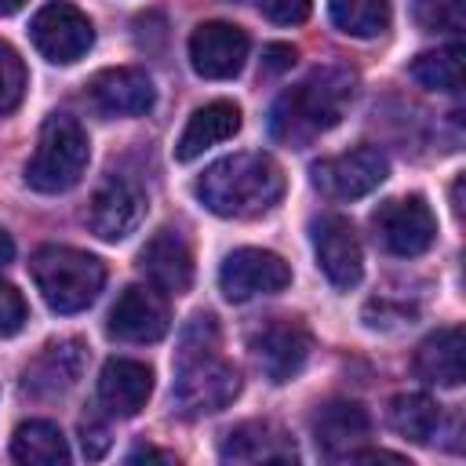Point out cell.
<instances>
[{
	"mask_svg": "<svg viewBox=\"0 0 466 466\" xmlns=\"http://www.w3.org/2000/svg\"><path fill=\"white\" fill-rule=\"evenodd\" d=\"M240 393V371L218 353V324L211 313H197L178 339L171 404L182 419H200L229 408Z\"/></svg>",
	"mask_w": 466,
	"mask_h": 466,
	"instance_id": "obj_1",
	"label": "cell"
},
{
	"mask_svg": "<svg viewBox=\"0 0 466 466\" xmlns=\"http://www.w3.org/2000/svg\"><path fill=\"white\" fill-rule=\"evenodd\" d=\"M357 95V73L346 66H317L302 84L288 87L269 109V135L284 146H306L331 131Z\"/></svg>",
	"mask_w": 466,
	"mask_h": 466,
	"instance_id": "obj_2",
	"label": "cell"
},
{
	"mask_svg": "<svg viewBox=\"0 0 466 466\" xmlns=\"http://www.w3.org/2000/svg\"><path fill=\"white\" fill-rule=\"evenodd\" d=\"M197 197L218 218H255L284 197V171L266 153H233L197 178Z\"/></svg>",
	"mask_w": 466,
	"mask_h": 466,
	"instance_id": "obj_3",
	"label": "cell"
},
{
	"mask_svg": "<svg viewBox=\"0 0 466 466\" xmlns=\"http://www.w3.org/2000/svg\"><path fill=\"white\" fill-rule=\"evenodd\" d=\"M29 273L36 280V291L55 313H80L87 309L102 284H106V266L76 248L66 244H44L29 258Z\"/></svg>",
	"mask_w": 466,
	"mask_h": 466,
	"instance_id": "obj_4",
	"label": "cell"
},
{
	"mask_svg": "<svg viewBox=\"0 0 466 466\" xmlns=\"http://www.w3.org/2000/svg\"><path fill=\"white\" fill-rule=\"evenodd\" d=\"M87 157H91V146L84 127L73 116L55 113L40 127L36 149L25 164V182L36 193H66L84 178Z\"/></svg>",
	"mask_w": 466,
	"mask_h": 466,
	"instance_id": "obj_5",
	"label": "cell"
},
{
	"mask_svg": "<svg viewBox=\"0 0 466 466\" xmlns=\"http://www.w3.org/2000/svg\"><path fill=\"white\" fill-rule=\"evenodd\" d=\"M29 36H33V47L55 66H69V62L84 58L95 44L91 18L80 7H73L69 0L44 4L29 22Z\"/></svg>",
	"mask_w": 466,
	"mask_h": 466,
	"instance_id": "obj_6",
	"label": "cell"
},
{
	"mask_svg": "<svg viewBox=\"0 0 466 466\" xmlns=\"http://www.w3.org/2000/svg\"><path fill=\"white\" fill-rule=\"evenodd\" d=\"M371 229L390 255H404V258L422 255L437 240V218L419 193L382 200L371 215Z\"/></svg>",
	"mask_w": 466,
	"mask_h": 466,
	"instance_id": "obj_7",
	"label": "cell"
},
{
	"mask_svg": "<svg viewBox=\"0 0 466 466\" xmlns=\"http://www.w3.org/2000/svg\"><path fill=\"white\" fill-rule=\"evenodd\" d=\"M248 350H251V360L262 371V379H269L273 386H280V382H291L306 368L309 350H313V335L299 320L277 317V320L262 324L251 335Z\"/></svg>",
	"mask_w": 466,
	"mask_h": 466,
	"instance_id": "obj_8",
	"label": "cell"
},
{
	"mask_svg": "<svg viewBox=\"0 0 466 466\" xmlns=\"http://www.w3.org/2000/svg\"><path fill=\"white\" fill-rule=\"evenodd\" d=\"M390 175V160L375 146H357L339 157H324L313 164V186L331 200H360L379 189Z\"/></svg>",
	"mask_w": 466,
	"mask_h": 466,
	"instance_id": "obj_9",
	"label": "cell"
},
{
	"mask_svg": "<svg viewBox=\"0 0 466 466\" xmlns=\"http://www.w3.org/2000/svg\"><path fill=\"white\" fill-rule=\"evenodd\" d=\"M291 284V266L277 251L237 248L218 269V288L229 302H248L255 295H277Z\"/></svg>",
	"mask_w": 466,
	"mask_h": 466,
	"instance_id": "obj_10",
	"label": "cell"
},
{
	"mask_svg": "<svg viewBox=\"0 0 466 466\" xmlns=\"http://www.w3.org/2000/svg\"><path fill=\"white\" fill-rule=\"evenodd\" d=\"M313 251H317V266L328 277L331 288L350 291L360 284L364 277V251H360V237L353 229L350 218L342 215H324L313 226Z\"/></svg>",
	"mask_w": 466,
	"mask_h": 466,
	"instance_id": "obj_11",
	"label": "cell"
},
{
	"mask_svg": "<svg viewBox=\"0 0 466 466\" xmlns=\"http://www.w3.org/2000/svg\"><path fill=\"white\" fill-rule=\"evenodd\" d=\"M167 328H171V313H167L164 295L157 288H142V284L124 288L106 320V331L116 342H135V346L164 339Z\"/></svg>",
	"mask_w": 466,
	"mask_h": 466,
	"instance_id": "obj_12",
	"label": "cell"
},
{
	"mask_svg": "<svg viewBox=\"0 0 466 466\" xmlns=\"http://www.w3.org/2000/svg\"><path fill=\"white\" fill-rule=\"evenodd\" d=\"M248 33L233 22H200L189 36V66L204 80H229L244 69Z\"/></svg>",
	"mask_w": 466,
	"mask_h": 466,
	"instance_id": "obj_13",
	"label": "cell"
},
{
	"mask_svg": "<svg viewBox=\"0 0 466 466\" xmlns=\"http://www.w3.org/2000/svg\"><path fill=\"white\" fill-rule=\"evenodd\" d=\"M142 218H146V197L127 178H109L87 200V229L98 240L116 244L127 233H135L142 226Z\"/></svg>",
	"mask_w": 466,
	"mask_h": 466,
	"instance_id": "obj_14",
	"label": "cell"
},
{
	"mask_svg": "<svg viewBox=\"0 0 466 466\" xmlns=\"http://www.w3.org/2000/svg\"><path fill=\"white\" fill-rule=\"evenodd\" d=\"M138 269L160 295H182L193 284V251L178 229H157L138 251Z\"/></svg>",
	"mask_w": 466,
	"mask_h": 466,
	"instance_id": "obj_15",
	"label": "cell"
},
{
	"mask_svg": "<svg viewBox=\"0 0 466 466\" xmlns=\"http://www.w3.org/2000/svg\"><path fill=\"white\" fill-rule=\"evenodd\" d=\"M84 364H87V350L80 339L47 342L22 371V390L29 397H58L76 386V379L84 375Z\"/></svg>",
	"mask_w": 466,
	"mask_h": 466,
	"instance_id": "obj_16",
	"label": "cell"
},
{
	"mask_svg": "<svg viewBox=\"0 0 466 466\" xmlns=\"http://www.w3.org/2000/svg\"><path fill=\"white\" fill-rule=\"evenodd\" d=\"M87 95H91L95 109L106 116H142L153 109V98H157L153 80L135 66L102 69L87 84Z\"/></svg>",
	"mask_w": 466,
	"mask_h": 466,
	"instance_id": "obj_17",
	"label": "cell"
},
{
	"mask_svg": "<svg viewBox=\"0 0 466 466\" xmlns=\"http://www.w3.org/2000/svg\"><path fill=\"white\" fill-rule=\"evenodd\" d=\"M153 393V368L131 357H113L102 364L98 375V404L116 415V419H131L146 408Z\"/></svg>",
	"mask_w": 466,
	"mask_h": 466,
	"instance_id": "obj_18",
	"label": "cell"
},
{
	"mask_svg": "<svg viewBox=\"0 0 466 466\" xmlns=\"http://www.w3.org/2000/svg\"><path fill=\"white\" fill-rule=\"evenodd\" d=\"M313 437L328 459H350L371 437V419L357 400H328L313 415Z\"/></svg>",
	"mask_w": 466,
	"mask_h": 466,
	"instance_id": "obj_19",
	"label": "cell"
},
{
	"mask_svg": "<svg viewBox=\"0 0 466 466\" xmlns=\"http://www.w3.org/2000/svg\"><path fill=\"white\" fill-rule=\"evenodd\" d=\"M218 455H222V462H295L299 448L277 422L251 419V422L233 426L222 437Z\"/></svg>",
	"mask_w": 466,
	"mask_h": 466,
	"instance_id": "obj_20",
	"label": "cell"
},
{
	"mask_svg": "<svg viewBox=\"0 0 466 466\" xmlns=\"http://www.w3.org/2000/svg\"><path fill=\"white\" fill-rule=\"evenodd\" d=\"M411 368L422 382H433V386H462L466 379V335L462 328H437L433 335H426L411 357Z\"/></svg>",
	"mask_w": 466,
	"mask_h": 466,
	"instance_id": "obj_21",
	"label": "cell"
},
{
	"mask_svg": "<svg viewBox=\"0 0 466 466\" xmlns=\"http://www.w3.org/2000/svg\"><path fill=\"white\" fill-rule=\"evenodd\" d=\"M237 131H240V109H237L233 102H226V98L208 102V106H200V109L186 120V127H182V135H178V142H175V160L189 164V160H197L204 149H211V146H218V142H229Z\"/></svg>",
	"mask_w": 466,
	"mask_h": 466,
	"instance_id": "obj_22",
	"label": "cell"
},
{
	"mask_svg": "<svg viewBox=\"0 0 466 466\" xmlns=\"http://www.w3.org/2000/svg\"><path fill=\"white\" fill-rule=\"evenodd\" d=\"M11 459L25 462V466H66L69 462V444H66V437L55 422L29 419L11 437Z\"/></svg>",
	"mask_w": 466,
	"mask_h": 466,
	"instance_id": "obj_23",
	"label": "cell"
},
{
	"mask_svg": "<svg viewBox=\"0 0 466 466\" xmlns=\"http://www.w3.org/2000/svg\"><path fill=\"white\" fill-rule=\"evenodd\" d=\"M390 426L411 444H433L441 430V404L426 393H397L386 411Z\"/></svg>",
	"mask_w": 466,
	"mask_h": 466,
	"instance_id": "obj_24",
	"label": "cell"
},
{
	"mask_svg": "<svg viewBox=\"0 0 466 466\" xmlns=\"http://www.w3.org/2000/svg\"><path fill=\"white\" fill-rule=\"evenodd\" d=\"M328 15L335 29H342L346 36H360V40L386 33L393 18L390 0H328Z\"/></svg>",
	"mask_w": 466,
	"mask_h": 466,
	"instance_id": "obj_25",
	"label": "cell"
},
{
	"mask_svg": "<svg viewBox=\"0 0 466 466\" xmlns=\"http://www.w3.org/2000/svg\"><path fill=\"white\" fill-rule=\"evenodd\" d=\"M411 76H415V84H422L430 91L459 95L462 91V47L448 44V47H437V51H422L411 62Z\"/></svg>",
	"mask_w": 466,
	"mask_h": 466,
	"instance_id": "obj_26",
	"label": "cell"
},
{
	"mask_svg": "<svg viewBox=\"0 0 466 466\" xmlns=\"http://www.w3.org/2000/svg\"><path fill=\"white\" fill-rule=\"evenodd\" d=\"M411 15H415L419 29H426V33L459 36L466 29V4L462 0H415Z\"/></svg>",
	"mask_w": 466,
	"mask_h": 466,
	"instance_id": "obj_27",
	"label": "cell"
},
{
	"mask_svg": "<svg viewBox=\"0 0 466 466\" xmlns=\"http://www.w3.org/2000/svg\"><path fill=\"white\" fill-rule=\"evenodd\" d=\"M25 84L29 80H25V66L18 58V51L7 40H0V113L18 109V102L25 95Z\"/></svg>",
	"mask_w": 466,
	"mask_h": 466,
	"instance_id": "obj_28",
	"label": "cell"
},
{
	"mask_svg": "<svg viewBox=\"0 0 466 466\" xmlns=\"http://www.w3.org/2000/svg\"><path fill=\"white\" fill-rule=\"evenodd\" d=\"M29 320V306L22 299V291L7 280H0V339H11L25 328Z\"/></svg>",
	"mask_w": 466,
	"mask_h": 466,
	"instance_id": "obj_29",
	"label": "cell"
},
{
	"mask_svg": "<svg viewBox=\"0 0 466 466\" xmlns=\"http://www.w3.org/2000/svg\"><path fill=\"white\" fill-rule=\"evenodd\" d=\"M255 4H258L262 18H269L277 25H299L309 18V7H313V0H255Z\"/></svg>",
	"mask_w": 466,
	"mask_h": 466,
	"instance_id": "obj_30",
	"label": "cell"
},
{
	"mask_svg": "<svg viewBox=\"0 0 466 466\" xmlns=\"http://www.w3.org/2000/svg\"><path fill=\"white\" fill-rule=\"evenodd\" d=\"M411 317H415V309H408V306H393V302H386V299H375V302L364 306V324H368V328L411 324Z\"/></svg>",
	"mask_w": 466,
	"mask_h": 466,
	"instance_id": "obj_31",
	"label": "cell"
},
{
	"mask_svg": "<svg viewBox=\"0 0 466 466\" xmlns=\"http://www.w3.org/2000/svg\"><path fill=\"white\" fill-rule=\"evenodd\" d=\"M291 62H295V47L291 44H269L262 51V69L266 73H284V69H291Z\"/></svg>",
	"mask_w": 466,
	"mask_h": 466,
	"instance_id": "obj_32",
	"label": "cell"
},
{
	"mask_svg": "<svg viewBox=\"0 0 466 466\" xmlns=\"http://www.w3.org/2000/svg\"><path fill=\"white\" fill-rule=\"evenodd\" d=\"M106 448H109L106 430H102V426H87V422H84V455H87V459H98V455H106Z\"/></svg>",
	"mask_w": 466,
	"mask_h": 466,
	"instance_id": "obj_33",
	"label": "cell"
},
{
	"mask_svg": "<svg viewBox=\"0 0 466 466\" xmlns=\"http://www.w3.org/2000/svg\"><path fill=\"white\" fill-rule=\"evenodd\" d=\"M11 258H15V240L0 229V269H4V266H11Z\"/></svg>",
	"mask_w": 466,
	"mask_h": 466,
	"instance_id": "obj_34",
	"label": "cell"
},
{
	"mask_svg": "<svg viewBox=\"0 0 466 466\" xmlns=\"http://www.w3.org/2000/svg\"><path fill=\"white\" fill-rule=\"evenodd\" d=\"M138 459H160V462H171V455H164V451H157V448H138V451L127 455V462H138Z\"/></svg>",
	"mask_w": 466,
	"mask_h": 466,
	"instance_id": "obj_35",
	"label": "cell"
},
{
	"mask_svg": "<svg viewBox=\"0 0 466 466\" xmlns=\"http://www.w3.org/2000/svg\"><path fill=\"white\" fill-rule=\"evenodd\" d=\"M451 208H455V215H462V178H455V186H451Z\"/></svg>",
	"mask_w": 466,
	"mask_h": 466,
	"instance_id": "obj_36",
	"label": "cell"
},
{
	"mask_svg": "<svg viewBox=\"0 0 466 466\" xmlns=\"http://www.w3.org/2000/svg\"><path fill=\"white\" fill-rule=\"evenodd\" d=\"M22 4H25V0H0V15H15Z\"/></svg>",
	"mask_w": 466,
	"mask_h": 466,
	"instance_id": "obj_37",
	"label": "cell"
}]
</instances>
